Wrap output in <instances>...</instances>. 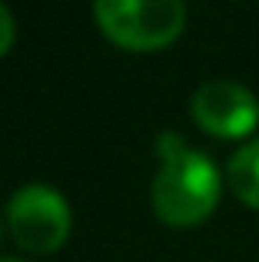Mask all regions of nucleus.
Instances as JSON below:
<instances>
[{
  "mask_svg": "<svg viewBox=\"0 0 259 262\" xmlns=\"http://www.w3.org/2000/svg\"><path fill=\"white\" fill-rule=\"evenodd\" d=\"M93 13L100 30L126 50H160L173 43L186 24L180 0H100Z\"/></svg>",
  "mask_w": 259,
  "mask_h": 262,
  "instance_id": "obj_2",
  "label": "nucleus"
},
{
  "mask_svg": "<svg viewBox=\"0 0 259 262\" xmlns=\"http://www.w3.org/2000/svg\"><path fill=\"white\" fill-rule=\"evenodd\" d=\"M226 179L249 209H259V140H249L246 146L233 153L226 166Z\"/></svg>",
  "mask_w": 259,
  "mask_h": 262,
  "instance_id": "obj_5",
  "label": "nucleus"
},
{
  "mask_svg": "<svg viewBox=\"0 0 259 262\" xmlns=\"http://www.w3.org/2000/svg\"><path fill=\"white\" fill-rule=\"evenodd\" d=\"M160 173L153 179V209L169 226H196L220 203V173L213 160L186 146L180 133L166 129L156 140Z\"/></svg>",
  "mask_w": 259,
  "mask_h": 262,
  "instance_id": "obj_1",
  "label": "nucleus"
},
{
  "mask_svg": "<svg viewBox=\"0 0 259 262\" xmlns=\"http://www.w3.org/2000/svg\"><path fill=\"white\" fill-rule=\"evenodd\" d=\"M0 236H4V226H0Z\"/></svg>",
  "mask_w": 259,
  "mask_h": 262,
  "instance_id": "obj_8",
  "label": "nucleus"
},
{
  "mask_svg": "<svg viewBox=\"0 0 259 262\" xmlns=\"http://www.w3.org/2000/svg\"><path fill=\"white\" fill-rule=\"evenodd\" d=\"M196 126L220 140H243L259 123V100L236 80H206L189 103Z\"/></svg>",
  "mask_w": 259,
  "mask_h": 262,
  "instance_id": "obj_4",
  "label": "nucleus"
},
{
  "mask_svg": "<svg viewBox=\"0 0 259 262\" xmlns=\"http://www.w3.org/2000/svg\"><path fill=\"white\" fill-rule=\"evenodd\" d=\"M13 47V13L7 10V4H0V57Z\"/></svg>",
  "mask_w": 259,
  "mask_h": 262,
  "instance_id": "obj_6",
  "label": "nucleus"
},
{
  "mask_svg": "<svg viewBox=\"0 0 259 262\" xmlns=\"http://www.w3.org/2000/svg\"><path fill=\"white\" fill-rule=\"evenodd\" d=\"M0 262H24V259H13V256H7V259H0Z\"/></svg>",
  "mask_w": 259,
  "mask_h": 262,
  "instance_id": "obj_7",
  "label": "nucleus"
},
{
  "mask_svg": "<svg viewBox=\"0 0 259 262\" xmlns=\"http://www.w3.org/2000/svg\"><path fill=\"white\" fill-rule=\"evenodd\" d=\"M7 229L27 252H53L70 236V206L44 183L20 186L7 203Z\"/></svg>",
  "mask_w": 259,
  "mask_h": 262,
  "instance_id": "obj_3",
  "label": "nucleus"
}]
</instances>
